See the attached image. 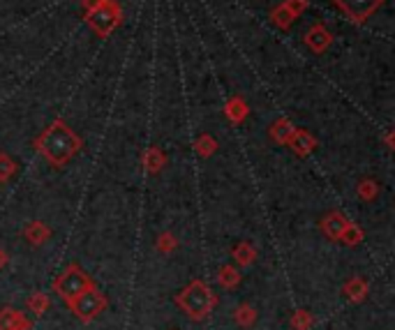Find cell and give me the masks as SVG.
<instances>
[{
	"label": "cell",
	"instance_id": "2",
	"mask_svg": "<svg viewBox=\"0 0 395 330\" xmlns=\"http://www.w3.org/2000/svg\"><path fill=\"white\" fill-rule=\"evenodd\" d=\"M86 19L99 37H109L114 28L121 26L123 10L116 0H99L97 7H92V10L86 12Z\"/></svg>",
	"mask_w": 395,
	"mask_h": 330
},
{
	"label": "cell",
	"instance_id": "7",
	"mask_svg": "<svg viewBox=\"0 0 395 330\" xmlns=\"http://www.w3.org/2000/svg\"><path fill=\"white\" fill-rule=\"evenodd\" d=\"M305 44L312 49L315 53H324L326 49H329L333 44V35H331V30L322 26V23H317V26H312L308 30V35H305Z\"/></svg>",
	"mask_w": 395,
	"mask_h": 330
},
{
	"label": "cell",
	"instance_id": "4",
	"mask_svg": "<svg viewBox=\"0 0 395 330\" xmlns=\"http://www.w3.org/2000/svg\"><path fill=\"white\" fill-rule=\"evenodd\" d=\"M88 288H92L90 284V279L88 275L83 273L81 268L77 266H70L65 270V273L58 277V282H56V293L61 296L63 300H74L77 296H81L83 291H88Z\"/></svg>",
	"mask_w": 395,
	"mask_h": 330
},
{
	"label": "cell",
	"instance_id": "12",
	"mask_svg": "<svg viewBox=\"0 0 395 330\" xmlns=\"http://www.w3.org/2000/svg\"><path fill=\"white\" fill-rule=\"evenodd\" d=\"M291 132H293V127L289 125V120H277L275 125H273V129H271V134H273L280 144H284V141H289Z\"/></svg>",
	"mask_w": 395,
	"mask_h": 330
},
{
	"label": "cell",
	"instance_id": "13",
	"mask_svg": "<svg viewBox=\"0 0 395 330\" xmlns=\"http://www.w3.org/2000/svg\"><path fill=\"white\" fill-rule=\"evenodd\" d=\"M162 164H164L162 153H159L157 148H150V151L146 153V167H148V171H159V169H162Z\"/></svg>",
	"mask_w": 395,
	"mask_h": 330
},
{
	"label": "cell",
	"instance_id": "1",
	"mask_svg": "<svg viewBox=\"0 0 395 330\" xmlns=\"http://www.w3.org/2000/svg\"><path fill=\"white\" fill-rule=\"evenodd\" d=\"M81 148V139L70 129V125L63 120H56L44 134L37 139V151L54 164L63 167L72 160V155Z\"/></svg>",
	"mask_w": 395,
	"mask_h": 330
},
{
	"label": "cell",
	"instance_id": "17",
	"mask_svg": "<svg viewBox=\"0 0 395 330\" xmlns=\"http://www.w3.org/2000/svg\"><path fill=\"white\" fill-rule=\"evenodd\" d=\"M99 5V0H83V7H86V12L92 10V7H97Z\"/></svg>",
	"mask_w": 395,
	"mask_h": 330
},
{
	"label": "cell",
	"instance_id": "8",
	"mask_svg": "<svg viewBox=\"0 0 395 330\" xmlns=\"http://www.w3.org/2000/svg\"><path fill=\"white\" fill-rule=\"evenodd\" d=\"M271 19H273V23H275L277 28H282V30H289V28H291V23L296 21L298 16L293 14V12L289 10V7L282 3V5H277L275 10L271 12Z\"/></svg>",
	"mask_w": 395,
	"mask_h": 330
},
{
	"label": "cell",
	"instance_id": "14",
	"mask_svg": "<svg viewBox=\"0 0 395 330\" xmlns=\"http://www.w3.org/2000/svg\"><path fill=\"white\" fill-rule=\"evenodd\" d=\"M197 148H199V153L201 155H211V153H215V139H211L208 134H204L197 141Z\"/></svg>",
	"mask_w": 395,
	"mask_h": 330
},
{
	"label": "cell",
	"instance_id": "16",
	"mask_svg": "<svg viewBox=\"0 0 395 330\" xmlns=\"http://www.w3.org/2000/svg\"><path fill=\"white\" fill-rule=\"evenodd\" d=\"M238 257H241V259H238L241 263H248V261H252V259H250V257H252V250H250L248 245H241V247H238Z\"/></svg>",
	"mask_w": 395,
	"mask_h": 330
},
{
	"label": "cell",
	"instance_id": "15",
	"mask_svg": "<svg viewBox=\"0 0 395 330\" xmlns=\"http://www.w3.org/2000/svg\"><path fill=\"white\" fill-rule=\"evenodd\" d=\"M14 173V162L7 158V155L0 153V180H5L7 176H12Z\"/></svg>",
	"mask_w": 395,
	"mask_h": 330
},
{
	"label": "cell",
	"instance_id": "5",
	"mask_svg": "<svg viewBox=\"0 0 395 330\" xmlns=\"http://www.w3.org/2000/svg\"><path fill=\"white\" fill-rule=\"evenodd\" d=\"M384 0H335V5L340 7L349 21L363 23L367 16H372L382 7Z\"/></svg>",
	"mask_w": 395,
	"mask_h": 330
},
{
	"label": "cell",
	"instance_id": "11",
	"mask_svg": "<svg viewBox=\"0 0 395 330\" xmlns=\"http://www.w3.org/2000/svg\"><path fill=\"white\" fill-rule=\"evenodd\" d=\"M226 118L233 120V122H241L243 118L248 115V104L241 100V97H233V100L226 102Z\"/></svg>",
	"mask_w": 395,
	"mask_h": 330
},
{
	"label": "cell",
	"instance_id": "9",
	"mask_svg": "<svg viewBox=\"0 0 395 330\" xmlns=\"http://www.w3.org/2000/svg\"><path fill=\"white\" fill-rule=\"evenodd\" d=\"M287 144H291L293 148H296V153H310L315 148V139L303 129H293Z\"/></svg>",
	"mask_w": 395,
	"mask_h": 330
},
{
	"label": "cell",
	"instance_id": "6",
	"mask_svg": "<svg viewBox=\"0 0 395 330\" xmlns=\"http://www.w3.org/2000/svg\"><path fill=\"white\" fill-rule=\"evenodd\" d=\"M70 307L74 310V315H77L79 319L90 321L95 315H99V310L104 307V298L97 291L88 288V291H83L74 300H70Z\"/></svg>",
	"mask_w": 395,
	"mask_h": 330
},
{
	"label": "cell",
	"instance_id": "3",
	"mask_svg": "<svg viewBox=\"0 0 395 330\" xmlns=\"http://www.w3.org/2000/svg\"><path fill=\"white\" fill-rule=\"evenodd\" d=\"M178 303L183 305V310L188 312L190 317L201 319V317H206L208 310L213 307V293L208 291L201 282H195L178 296Z\"/></svg>",
	"mask_w": 395,
	"mask_h": 330
},
{
	"label": "cell",
	"instance_id": "10",
	"mask_svg": "<svg viewBox=\"0 0 395 330\" xmlns=\"http://www.w3.org/2000/svg\"><path fill=\"white\" fill-rule=\"evenodd\" d=\"M347 227H349L347 220H344L342 215H338V212H333V215H329L324 220V229H326V234H329L331 238H340L342 231Z\"/></svg>",
	"mask_w": 395,
	"mask_h": 330
}]
</instances>
